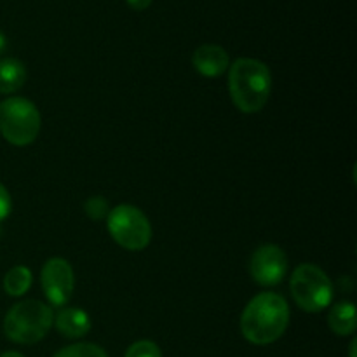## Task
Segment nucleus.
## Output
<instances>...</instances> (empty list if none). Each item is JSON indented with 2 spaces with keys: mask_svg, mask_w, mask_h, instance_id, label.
I'll use <instances>...</instances> for the list:
<instances>
[{
  "mask_svg": "<svg viewBox=\"0 0 357 357\" xmlns=\"http://www.w3.org/2000/svg\"><path fill=\"white\" fill-rule=\"evenodd\" d=\"M356 345H357V340L354 338V340L351 342V357H356Z\"/></svg>",
  "mask_w": 357,
  "mask_h": 357,
  "instance_id": "21",
  "label": "nucleus"
},
{
  "mask_svg": "<svg viewBox=\"0 0 357 357\" xmlns=\"http://www.w3.org/2000/svg\"><path fill=\"white\" fill-rule=\"evenodd\" d=\"M0 132L16 146H26L40 132L38 108L26 98L10 96L0 103Z\"/></svg>",
  "mask_w": 357,
  "mask_h": 357,
  "instance_id": "4",
  "label": "nucleus"
},
{
  "mask_svg": "<svg viewBox=\"0 0 357 357\" xmlns=\"http://www.w3.org/2000/svg\"><path fill=\"white\" fill-rule=\"evenodd\" d=\"M26 68L16 58L0 59V93L13 94L24 86Z\"/></svg>",
  "mask_w": 357,
  "mask_h": 357,
  "instance_id": "12",
  "label": "nucleus"
},
{
  "mask_svg": "<svg viewBox=\"0 0 357 357\" xmlns=\"http://www.w3.org/2000/svg\"><path fill=\"white\" fill-rule=\"evenodd\" d=\"M289 324V307L278 293H260L241 316V333L255 345H268L284 335Z\"/></svg>",
  "mask_w": 357,
  "mask_h": 357,
  "instance_id": "1",
  "label": "nucleus"
},
{
  "mask_svg": "<svg viewBox=\"0 0 357 357\" xmlns=\"http://www.w3.org/2000/svg\"><path fill=\"white\" fill-rule=\"evenodd\" d=\"M54 314L38 300H23L13 305L3 321L6 337L14 344L31 345L40 342L51 330Z\"/></svg>",
  "mask_w": 357,
  "mask_h": 357,
  "instance_id": "3",
  "label": "nucleus"
},
{
  "mask_svg": "<svg viewBox=\"0 0 357 357\" xmlns=\"http://www.w3.org/2000/svg\"><path fill=\"white\" fill-rule=\"evenodd\" d=\"M0 357H24V356L20 354V352L9 351V352H3V354H0Z\"/></svg>",
  "mask_w": 357,
  "mask_h": 357,
  "instance_id": "20",
  "label": "nucleus"
},
{
  "mask_svg": "<svg viewBox=\"0 0 357 357\" xmlns=\"http://www.w3.org/2000/svg\"><path fill=\"white\" fill-rule=\"evenodd\" d=\"M31 281L33 275L30 268L24 265H16L3 278V289L9 296H23L31 288Z\"/></svg>",
  "mask_w": 357,
  "mask_h": 357,
  "instance_id": "13",
  "label": "nucleus"
},
{
  "mask_svg": "<svg viewBox=\"0 0 357 357\" xmlns=\"http://www.w3.org/2000/svg\"><path fill=\"white\" fill-rule=\"evenodd\" d=\"M40 282L47 302L54 307H63L70 302L75 288V275L72 265L63 258H51L44 264Z\"/></svg>",
  "mask_w": 357,
  "mask_h": 357,
  "instance_id": "7",
  "label": "nucleus"
},
{
  "mask_svg": "<svg viewBox=\"0 0 357 357\" xmlns=\"http://www.w3.org/2000/svg\"><path fill=\"white\" fill-rule=\"evenodd\" d=\"M328 326L338 337H347L356 331V305L352 302H340L331 307L328 314Z\"/></svg>",
  "mask_w": 357,
  "mask_h": 357,
  "instance_id": "11",
  "label": "nucleus"
},
{
  "mask_svg": "<svg viewBox=\"0 0 357 357\" xmlns=\"http://www.w3.org/2000/svg\"><path fill=\"white\" fill-rule=\"evenodd\" d=\"M107 227L112 239L128 251H142L152 241V225L142 209L131 204H121L107 216Z\"/></svg>",
  "mask_w": 357,
  "mask_h": 357,
  "instance_id": "6",
  "label": "nucleus"
},
{
  "mask_svg": "<svg viewBox=\"0 0 357 357\" xmlns=\"http://www.w3.org/2000/svg\"><path fill=\"white\" fill-rule=\"evenodd\" d=\"M108 204L103 197H91L89 201L86 202V213L89 218L93 220H101L107 216Z\"/></svg>",
  "mask_w": 357,
  "mask_h": 357,
  "instance_id": "16",
  "label": "nucleus"
},
{
  "mask_svg": "<svg viewBox=\"0 0 357 357\" xmlns=\"http://www.w3.org/2000/svg\"><path fill=\"white\" fill-rule=\"evenodd\" d=\"M288 257L275 244H265L253 253L250 260V274L257 284L278 286L288 272Z\"/></svg>",
  "mask_w": 357,
  "mask_h": 357,
  "instance_id": "8",
  "label": "nucleus"
},
{
  "mask_svg": "<svg viewBox=\"0 0 357 357\" xmlns=\"http://www.w3.org/2000/svg\"><path fill=\"white\" fill-rule=\"evenodd\" d=\"M124 357H162L159 345L152 340L135 342L131 347L126 351Z\"/></svg>",
  "mask_w": 357,
  "mask_h": 357,
  "instance_id": "15",
  "label": "nucleus"
},
{
  "mask_svg": "<svg viewBox=\"0 0 357 357\" xmlns=\"http://www.w3.org/2000/svg\"><path fill=\"white\" fill-rule=\"evenodd\" d=\"M6 47H7V38H6V35H3L2 31H0V54H2V52L6 51Z\"/></svg>",
  "mask_w": 357,
  "mask_h": 357,
  "instance_id": "19",
  "label": "nucleus"
},
{
  "mask_svg": "<svg viewBox=\"0 0 357 357\" xmlns=\"http://www.w3.org/2000/svg\"><path fill=\"white\" fill-rule=\"evenodd\" d=\"M291 296L305 312H321L333 300V284L323 268L302 264L295 268L289 281Z\"/></svg>",
  "mask_w": 357,
  "mask_h": 357,
  "instance_id": "5",
  "label": "nucleus"
},
{
  "mask_svg": "<svg viewBox=\"0 0 357 357\" xmlns=\"http://www.w3.org/2000/svg\"><path fill=\"white\" fill-rule=\"evenodd\" d=\"M126 2H128V6L131 7V9L143 10V9H146L150 3H152V0H126Z\"/></svg>",
  "mask_w": 357,
  "mask_h": 357,
  "instance_id": "18",
  "label": "nucleus"
},
{
  "mask_svg": "<svg viewBox=\"0 0 357 357\" xmlns=\"http://www.w3.org/2000/svg\"><path fill=\"white\" fill-rule=\"evenodd\" d=\"M192 65L202 77L215 79L229 70L230 58L222 45L204 44L195 49L194 56H192Z\"/></svg>",
  "mask_w": 357,
  "mask_h": 357,
  "instance_id": "9",
  "label": "nucleus"
},
{
  "mask_svg": "<svg viewBox=\"0 0 357 357\" xmlns=\"http://www.w3.org/2000/svg\"><path fill=\"white\" fill-rule=\"evenodd\" d=\"M10 209H13V201H10L9 192L0 183V222H3L10 215Z\"/></svg>",
  "mask_w": 357,
  "mask_h": 357,
  "instance_id": "17",
  "label": "nucleus"
},
{
  "mask_svg": "<svg viewBox=\"0 0 357 357\" xmlns=\"http://www.w3.org/2000/svg\"><path fill=\"white\" fill-rule=\"evenodd\" d=\"M54 357H108L107 352L94 344H73L56 352Z\"/></svg>",
  "mask_w": 357,
  "mask_h": 357,
  "instance_id": "14",
  "label": "nucleus"
},
{
  "mask_svg": "<svg viewBox=\"0 0 357 357\" xmlns=\"http://www.w3.org/2000/svg\"><path fill=\"white\" fill-rule=\"evenodd\" d=\"M229 93L237 110L258 114L264 110L272 93V75L265 63L253 58H239L229 66Z\"/></svg>",
  "mask_w": 357,
  "mask_h": 357,
  "instance_id": "2",
  "label": "nucleus"
},
{
  "mask_svg": "<svg viewBox=\"0 0 357 357\" xmlns=\"http://www.w3.org/2000/svg\"><path fill=\"white\" fill-rule=\"evenodd\" d=\"M56 330L66 338H82L91 331V319L87 312L75 307H65L54 319Z\"/></svg>",
  "mask_w": 357,
  "mask_h": 357,
  "instance_id": "10",
  "label": "nucleus"
}]
</instances>
